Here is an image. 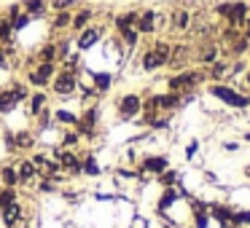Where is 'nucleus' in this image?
I'll return each instance as SVG.
<instances>
[{"label":"nucleus","mask_w":250,"mask_h":228,"mask_svg":"<svg viewBox=\"0 0 250 228\" xmlns=\"http://www.w3.org/2000/svg\"><path fill=\"white\" fill-rule=\"evenodd\" d=\"M57 70H60L57 62H35L33 67H27L24 83L33 86V89H49V83H51V78L57 76Z\"/></svg>","instance_id":"0eeeda50"},{"label":"nucleus","mask_w":250,"mask_h":228,"mask_svg":"<svg viewBox=\"0 0 250 228\" xmlns=\"http://www.w3.org/2000/svg\"><path fill=\"white\" fill-rule=\"evenodd\" d=\"M137 17H140V11H137V8H129V11L116 14V17H113V30H116V35L124 33V30H129V27H135V24H137Z\"/></svg>","instance_id":"412c9836"},{"label":"nucleus","mask_w":250,"mask_h":228,"mask_svg":"<svg viewBox=\"0 0 250 228\" xmlns=\"http://www.w3.org/2000/svg\"><path fill=\"white\" fill-rule=\"evenodd\" d=\"M215 17L223 19L226 27L242 30L245 22H248V17H250V3H245V0H226V3H218Z\"/></svg>","instance_id":"39448f33"},{"label":"nucleus","mask_w":250,"mask_h":228,"mask_svg":"<svg viewBox=\"0 0 250 228\" xmlns=\"http://www.w3.org/2000/svg\"><path fill=\"white\" fill-rule=\"evenodd\" d=\"M103 35H105L103 24H89V27H83L81 33H76V49H78V51L94 49V46L103 40Z\"/></svg>","instance_id":"f8f14e48"},{"label":"nucleus","mask_w":250,"mask_h":228,"mask_svg":"<svg viewBox=\"0 0 250 228\" xmlns=\"http://www.w3.org/2000/svg\"><path fill=\"white\" fill-rule=\"evenodd\" d=\"M242 177H248V180H250V164H248V167L242 169Z\"/></svg>","instance_id":"473e14b6"},{"label":"nucleus","mask_w":250,"mask_h":228,"mask_svg":"<svg viewBox=\"0 0 250 228\" xmlns=\"http://www.w3.org/2000/svg\"><path fill=\"white\" fill-rule=\"evenodd\" d=\"M78 70H81L78 65L62 62L60 70H57V76L51 78V83H49V94H54V97L62 99V102H67L70 97H76L78 89H81V76H78Z\"/></svg>","instance_id":"f257e3e1"},{"label":"nucleus","mask_w":250,"mask_h":228,"mask_svg":"<svg viewBox=\"0 0 250 228\" xmlns=\"http://www.w3.org/2000/svg\"><path fill=\"white\" fill-rule=\"evenodd\" d=\"M140 38H143V35L137 33L135 27H129V30H124V33H119V40H121V46H124V51H135L137 43H140Z\"/></svg>","instance_id":"a878e982"},{"label":"nucleus","mask_w":250,"mask_h":228,"mask_svg":"<svg viewBox=\"0 0 250 228\" xmlns=\"http://www.w3.org/2000/svg\"><path fill=\"white\" fill-rule=\"evenodd\" d=\"M164 83H167L164 92L191 94V92H196L202 83H207V76H205V67H183V70L167 76V81H164Z\"/></svg>","instance_id":"f03ea898"},{"label":"nucleus","mask_w":250,"mask_h":228,"mask_svg":"<svg viewBox=\"0 0 250 228\" xmlns=\"http://www.w3.org/2000/svg\"><path fill=\"white\" fill-rule=\"evenodd\" d=\"M0 185H3V188H19V174H17L14 158L6 164H0Z\"/></svg>","instance_id":"4be33fe9"},{"label":"nucleus","mask_w":250,"mask_h":228,"mask_svg":"<svg viewBox=\"0 0 250 228\" xmlns=\"http://www.w3.org/2000/svg\"><path fill=\"white\" fill-rule=\"evenodd\" d=\"M169 57H172V43L167 38L153 40L148 49H143L140 54V70L143 73H159L164 67H169Z\"/></svg>","instance_id":"7ed1b4c3"},{"label":"nucleus","mask_w":250,"mask_h":228,"mask_svg":"<svg viewBox=\"0 0 250 228\" xmlns=\"http://www.w3.org/2000/svg\"><path fill=\"white\" fill-rule=\"evenodd\" d=\"M83 145L81 134L76 129H60V148H67V151H78Z\"/></svg>","instance_id":"5701e85b"},{"label":"nucleus","mask_w":250,"mask_h":228,"mask_svg":"<svg viewBox=\"0 0 250 228\" xmlns=\"http://www.w3.org/2000/svg\"><path fill=\"white\" fill-rule=\"evenodd\" d=\"M143 113V94L126 92L116 97V118L119 121H137Z\"/></svg>","instance_id":"423d86ee"},{"label":"nucleus","mask_w":250,"mask_h":228,"mask_svg":"<svg viewBox=\"0 0 250 228\" xmlns=\"http://www.w3.org/2000/svg\"><path fill=\"white\" fill-rule=\"evenodd\" d=\"M229 65H231V62L229 59H215L212 62V65H207L205 67V76H207V83H223L229 78Z\"/></svg>","instance_id":"2eb2a0df"},{"label":"nucleus","mask_w":250,"mask_h":228,"mask_svg":"<svg viewBox=\"0 0 250 228\" xmlns=\"http://www.w3.org/2000/svg\"><path fill=\"white\" fill-rule=\"evenodd\" d=\"M239 148H242V142H223V151H226V153H234V151H239Z\"/></svg>","instance_id":"2f4dec72"},{"label":"nucleus","mask_w":250,"mask_h":228,"mask_svg":"<svg viewBox=\"0 0 250 228\" xmlns=\"http://www.w3.org/2000/svg\"><path fill=\"white\" fill-rule=\"evenodd\" d=\"M78 113H81V110H78ZM78 113L70 108H54L51 110V121H54V126H60V129H76Z\"/></svg>","instance_id":"4468645a"},{"label":"nucleus","mask_w":250,"mask_h":228,"mask_svg":"<svg viewBox=\"0 0 250 228\" xmlns=\"http://www.w3.org/2000/svg\"><path fill=\"white\" fill-rule=\"evenodd\" d=\"M14 164H17V174H19V188H35L41 180V172L30 156H14Z\"/></svg>","instance_id":"1a4fd4ad"},{"label":"nucleus","mask_w":250,"mask_h":228,"mask_svg":"<svg viewBox=\"0 0 250 228\" xmlns=\"http://www.w3.org/2000/svg\"><path fill=\"white\" fill-rule=\"evenodd\" d=\"M49 153L54 156V161L60 164V169L67 177H81V153L78 151H67V148H49Z\"/></svg>","instance_id":"6e6552de"},{"label":"nucleus","mask_w":250,"mask_h":228,"mask_svg":"<svg viewBox=\"0 0 250 228\" xmlns=\"http://www.w3.org/2000/svg\"><path fill=\"white\" fill-rule=\"evenodd\" d=\"M196 153H199V142L196 140H191L188 145H186V158H188V161H194V156Z\"/></svg>","instance_id":"7c9ffc66"},{"label":"nucleus","mask_w":250,"mask_h":228,"mask_svg":"<svg viewBox=\"0 0 250 228\" xmlns=\"http://www.w3.org/2000/svg\"><path fill=\"white\" fill-rule=\"evenodd\" d=\"M19 6H22V11L27 14L33 22L35 19H43L46 14H49V0H22Z\"/></svg>","instance_id":"aec40b11"},{"label":"nucleus","mask_w":250,"mask_h":228,"mask_svg":"<svg viewBox=\"0 0 250 228\" xmlns=\"http://www.w3.org/2000/svg\"><path fill=\"white\" fill-rule=\"evenodd\" d=\"M126 228H151V220L143 217V215H135L129 223H126Z\"/></svg>","instance_id":"c756f323"},{"label":"nucleus","mask_w":250,"mask_h":228,"mask_svg":"<svg viewBox=\"0 0 250 228\" xmlns=\"http://www.w3.org/2000/svg\"><path fill=\"white\" fill-rule=\"evenodd\" d=\"M73 0H49V11H70Z\"/></svg>","instance_id":"c85d7f7f"},{"label":"nucleus","mask_w":250,"mask_h":228,"mask_svg":"<svg viewBox=\"0 0 250 228\" xmlns=\"http://www.w3.org/2000/svg\"><path fill=\"white\" fill-rule=\"evenodd\" d=\"M207 94L218 102H223L231 110H250V94L242 92V89L231 86V83H207Z\"/></svg>","instance_id":"20e7f679"},{"label":"nucleus","mask_w":250,"mask_h":228,"mask_svg":"<svg viewBox=\"0 0 250 228\" xmlns=\"http://www.w3.org/2000/svg\"><path fill=\"white\" fill-rule=\"evenodd\" d=\"M242 140H245V142H250V132H245V134H242Z\"/></svg>","instance_id":"72a5a7b5"},{"label":"nucleus","mask_w":250,"mask_h":228,"mask_svg":"<svg viewBox=\"0 0 250 228\" xmlns=\"http://www.w3.org/2000/svg\"><path fill=\"white\" fill-rule=\"evenodd\" d=\"M94 17H97V11L89 6L78 8V11H73V22H70V33H81L83 27H89V24H94Z\"/></svg>","instance_id":"f3484780"},{"label":"nucleus","mask_w":250,"mask_h":228,"mask_svg":"<svg viewBox=\"0 0 250 228\" xmlns=\"http://www.w3.org/2000/svg\"><path fill=\"white\" fill-rule=\"evenodd\" d=\"M221 57H223V46L218 43L215 38L212 40H199V46H196V51H194V62L199 67L212 65V62L221 59Z\"/></svg>","instance_id":"9d476101"},{"label":"nucleus","mask_w":250,"mask_h":228,"mask_svg":"<svg viewBox=\"0 0 250 228\" xmlns=\"http://www.w3.org/2000/svg\"><path fill=\"white\" fill-rule=\"evenodd\" d=\"M70 22H73V11H54V19H51V30H54V33L70 30Z\"/></svg>","instance_id":"bb28decb"},{"label":"nucleus","mask_w":250,"mask_h":228,"mask_svg":"<svg viewBox=\"0 0 250 228\" xmlns=\"http://www.w3.org/2000/svg\"><path fill=\"white\" fill-rule=\"evenodd\" d=\"M135 30L140 35H156V11L153 8H143L140 17H137Z\"/></svg>","instance_id":"a211bd4d"},{"label":"nucleus","mask_w":250,"mask_h":228,"mask_svg":"<svg viewBox=\"0 0 250 228\" xmlns=\"http://www.w3.org/2000/svg\"><path fill=\"white\" fill-rule=\"evenodd\" d=\"M113 83H116V76L110 70H97V73H92V89L100 94V97H105V94L113 89Z\"/></svg>","instance_id":"dca6fc26"},{"label":"nucleus","mask_w":250,"mask_h":228,"mask_svg":"<svg viewBox=\"0 0 250 228\" xmlns=\"http://www.w3.org/2000/svg\"><path fill=\"white\" fill-rule=\"evenodd\" d=\"M156 183L162 185V188H172V185H180V183H183V172H180L178 167H169V169H164V172L156 177Z\"/></svg>","instance_id":"b1692460"},{"label":"nucleus","mask_w":250,"mask_h":228,"mask_svg":"<svg viewBox=\"0 0 250 228\" xmlns=\"http://www.w3.org/2000/svg\"><path fill=\"white\" fill-rule=\"evenodd\" d=\"M33 57H35V62H57V65H60V54H57V43H54V40L43 43Z\"/></svg>","instance_id":"393cba45"},{"label":"nucleus","mask_w":250,"mask_h":228,"mask_svg":"<svg viewBox=\"0 0 250 228\" xmlns=\"http://www.w3.org/2000/svg\"><path fill=\"white\" fill-rule=\"evenodd\" d=\"M19 199H22V196H19V188H3V185H0V207H8Z\"/></svg>","instance_id":"cd10ccee"},{"label":"nucleus","mask_w":250,"mask_h":228,"mask_svg":"<svg viewBox=\"0 0 250 228\" xmlns=\"http://www.w3.org/2000/svg\"><path fill=\"white\" fill-rule=\"evenodd\" d=\"M167 24L169 33H188L191 24H194V14L188 11V6H178L167 14Z\"/></svg>","instance_id":"9b49d317"},{"label":"nucleus","mask_w":250,"mask_h":228,"mask_svg":"<svg viewBox=\"0 0 250 228\" xmlns=\"http://www.w3.org/2000/svg\"><path fill=\"white\" fill-rule=\"evenodd\" d=\"M17 108H19V99L14 97L11 83H8V86H0V118H6V115H11Z\"/></svg>","instance_id":"6ab92c4d"},{"label":"nucleus","mask_w":250,"mask_h":228,"mask_svg":"<svg viewBox=\"0 0 250 228\" xmlns=\"http://www.w3.org/2000/svg\"><path fill=\"white\" fill-rule=\"evenodd\" d=\"M49 99H51V94L46 92V89H35V92H30V99L24 102L27 105L30 118H35L38 113H43V108H49Z\"/></svg>","instance_id":"ddd939ff"}]
</instances>
